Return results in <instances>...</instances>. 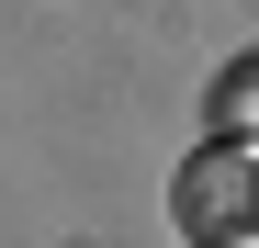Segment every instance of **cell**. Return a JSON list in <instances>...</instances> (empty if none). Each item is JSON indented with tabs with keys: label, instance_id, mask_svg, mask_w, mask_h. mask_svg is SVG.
<instances>
[{
	"label": "cell",
	"instance_id": "cell-1",
	"mask_svg": "<svg viewBox=\"0 0 259 248\" xmlns=\"http://www.w3.org/2000/svg\"><path fill=\"white\" fill-rule=\"evenodd\" d=\"M169 215H181V237H192V248H259V147L214 136L203 158H181Z\"/></svg>",
	"mask_w": 259,
	"mask_h": 248
},
{
	"label": "cell",
	"instance_id": "cell-2",
	"mask_svg": "<svg viewBox=\"0 0 259 248\" xmlns=\"http://www.w3.org/2000/svg\"><path fill=\"white\" fill-rule=\"evenodd\" d=\"M248 124H259V57L214 79V136H237V147H248Z\"/></svg>",
	"mask_w": 259,
	"mask_h": 248
}]
</instances>
